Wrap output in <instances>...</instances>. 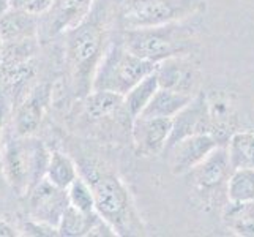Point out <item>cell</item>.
Here are the masks:
<instances>
[{"instance_id":"obj_29","label":"cell","mask_w":254,"mask_h":237,"mask_svg":"<svg viewBox=\"0 0 254 237\" xmlns=\"http://www.w3.org/2000/svg\"><path fill=\"white\" fill-rule=\"evenodd\" d=\"M3 54H5V41L2 35H0V62L3 60Z\"/></svg>"},{"instance_id":"obj_16","label":"cell","mask_w":254,"mask_h":237,"mask_svg":"<svg viewBox=\"0 0 254 237\" xmlns=\"http://www.w3.org/2000/svg\"><path fill=\"white\" fill-rule=\"evenodd\" d=\"M82 111L89 122H100L112 116L129 117L124 106V96L103 90H92L89 95L84 96Z\"/></svg>"},{"instance_id":"obj_24","label":"cell","mask_w":254,"mask_h":237,"mask_svg":"<svg viewBox=\"0 0 254 237\" xmlns=\"http://www.w3.org/2000/svg\"><path fill=\"white\" fill-rule=\"evenodd\" d=\"M66 191H68L69 206L76 207L77 210H82V212H95L96 210L93 190L90 187V183L87 182L81 174H79V177L66 188Z\"/></svg>"},{"instance_id":"obj_10","label":"cell","mask_w":254,"mask_h":237,"mask_svg":"<svg viewBox=\"0 0 254 237\" xmlns=\"http://www.w3.org/2000/svg\"><path fill=\"white\" fill-rule=\"evenodd\" d=\"M52 101V85L37 84L24 95L13 117V131L16 136H32L41 127L49 103Z\"/></svg>"},{"instance_id":"obj_5","label":"cell","mask_w":254,"mask_h":237,"mask_svg":"<svg viewBox=\"0 0 254 237\" xmlns=\"http://www.w3.org/2000/svg\"><path fill=\"white\" fill-rule=\"evenodd\" d=\"M158 64L133 54L122 40L111 41L93 78L92 90L112 92L125 96L145 76L153 73Z\"/></svg>"},{"instance_id":"obj_13","label":"cell","mask_w":254,"mask_h":237,"mask_svg":"<svg viewBox=\"0 0 254 237\" xmlns=\"http://www.w3.org/2000/svg\"><path fill=\"white\" fill-rule=\"evenodd\" d=\"M199 133L212 135V116L208 100L204 93L192 96V100L172 119V133L166 151L180 139Z\"/></svg>"},{"instance_id":"obj_21","label":"cell","mask_w":254,"mask_h":237,"mask_svg":"<svg viewBox=\"0 0 254 237\" xmlns=\"http://www.w3.org/2000/svg\"><path fill=\"white\" fill-rule=\"evenodd\" d=\"M158 89H160L158 78H156V73L153 72L148 76H145L141 82H137L133 89L124 96V106H125L127 114L131 117V120H134L139 114L145 109L148 101L152 100V96Z\"/></svg>"},{"instance_id":"obj_3","label":"cell","mask_w":254,"mask_h":237,"mask_svg":"<svg viewBox=\"0 0 254 237\" xmlns=\"http://www.w3.org/2000/svg\"><path fill=\"white\" fill-rule=\"evenodd\" d=\"M51 151L41 139L13 136L2 147V172L16 196L25 195L46 177Z\"/></svg>"},{"instance_id":"obj_22","label":"cell","mask_w":254,"mask_h":237,"mask_svg":"<svg viewBox=\"0 0 254 237\" xmlns=\"http://www.w3.org/2000/svg\"><path fill=\"white\" fill-rule=\"evenodd\" d=\"M100 214L96 212H82L73 206H68L59 223V234L65 237H89V233L95 222L98 220Z\"/></svg>"},{"instance_id":"obj_19","label":"cell","mask_w":254,"mask_h":237,"mask_svg":"<svg viewBox=\"0 0 254 237\" xmlns=\"http://www.w3.org/2000/svg\"><path fill=\"white\" fill-rule=\"evenodd\" d=\"M77 177H79V168L73 158L60 151H51L46 179L56 187L66 190Z\"/></svg>"},{"instance_id":"obj_1","label":"cell","mask_w":254,"mask_h":237,"mask_svg":"<svg viewBox=\"0 0 254 237\" xmlns=\"http://www.w3.org/2000/svg\"><path fill=\"white\" fill-rule=\"evenodd\" d=\"M64 35L68 85L76 98L82 100L92 92L95 73L111 43L106 0H98L85 21Z\"/></svg>"},{"instance_id":"obj_25","label":"cell","mask_w":254,"mask_h":237,"mask_svg":"<svg viewBox=\"0 0 254 237\" xmlns=\"http://www.w3.org/2000/svg\"><path fill=\"white\" fill-rule=\"evenodd\" d=\"M14 10H21L30 14H43L51 6L52 0H8Z\"/></svg>"},{"instance_id":"obj_17","label":"cell","mask_w":254,"mask_h":237,"mask_svg":"<svg viewBox=\"0 0 254 237\" xmlns=\"http://www.w3.org/2000/svg\"><path fill=\"white\" fill-rule=\"evenodd\" d=\"M191 100H192V95L160 87L152 96V100L148 101L145 109L139 114V116L174 119Z\"/></svg>"},{"instance_id":"obj_8","label":"cell","mask_w":254,"mask_h":237,"mask_svg":"<svg viewBox=\"0 0 254 237\" xmlns=\"http://www.w3.org/2000/svg\"><path fill=\"white\" fill-rule=\"evenodd\" d=\"M27 218L35 222H41L59 230L60 218L69 206L68 191L56 187L46 177L40 180L27 195Z\"/></svg>"},{"instance_id":"obj_28","label":"cell","mask_w":254,"mask_h":237,"mask_svg":"<svg viewBox=\"0 0 254 237\" xmlns=\"http://www.w3.org/2000/svg\"><path fill=\"white\" fill-rule=\"evenodd\" d=\"M8 114V104L5 98H0V147L3 143V131H5V120Z\"/></svg>"},{"instance_id":"obj_11","label":"cell","mask_w":254,"mask_h":237,"mask_svg":"<svg viewBox=\"0 0 254 237\" xmlns=\"http://www.w3.org/2000/svg\"><path fill=\"white\" fill-rule=\"evenodd\" d=\"M218 146L223 144L210 133L191 135L180 139L166 151L169 154V168L172 174H190Z\"/></svg>"},{"instance_id":"obj_4","label":"cell","mask_w":254,"mask_h":237,"mask_svg":"<svg viewBox=\"0 0 254 237\" xmlns=\"http://www.w3.org/2000/svg\"><path fill=\"white\" fill-rule=\"evenodd\" d=\"M120 40L133 54L153 64L177 56H188L194 46V33L183 22L125 30Z\"/></svg>"},{"instance_id":"obj_23","label":"cell","mask_w":254,"mask_h":237,"mask_svg":"<svg viewBox=\"0 0 254 237\" xmlns=\"http://www.w3.org/2000/svg\"><path fill=\"white\" fill-rule=\"evenodd\" d=\"M226 198L234 203L254 201V169H234L226 185Z\"/></svg>"},{"instance_id":"obj_14","label":"cell","mask_w":254,"mask_h":237,"mask_svg":"<svg viewBox=\"0 0 254 237\" xmlns=\"http://www.w3.org/2000/svg\"><path fill=\"white\" fill-rule=\"evenodd\" d=\"M160 87L191 95L197 84V70L187 56L166 59L155 70Z\"/></svg>"},{"instance_id":"obj_6","label":"cell","mask_w":254,"mask_h":237,"mask_svg":"<svg viewBox=\"0 0 254 237\" xmlns=\"http://www.w3.org/2000/svg\"><path fill=\"white\" fill-rule=\"evenodd\" d=\"M205 0H124L120 24L124 30L185 22L205 11Z\"/></svg>"},{"instance_id":"obj_18","label":"cell","mask_w":254,"mask_h":237,"mask_svg":"<svg viewBox=\"0 0 254 237\" xmlns=\"http://www.w3.org/2000/svg\"><path fill=\"white\" fill-rule=\"evenodd\" d=\"M221 220L229 231L243 237H254V201L234 203L227 201Z\"/></svg>"},{"instance_id":"obj_2","label":"cell","mask_w":254,"mask_h":237,"mask_svg":"<svg viewBox=\"0 0 254 237\" xmlns=\"http://www.w3.org/2000/svg\"><path fill=\"white\" fill-rule=\"evenodd\" d=\"M77 168L93 190L96 212L116 230L117 236L131 237L145 234L133 196L117 174L90 160L82 161Z\"/></svg>"},{"instance_id":"obj_7","label":"cell","mask_w":254,"mask_h":237,"mask_svg":"<svg viewBox=\"0 0 254 237\" xmlns=\"http://www.w3.org/2000/svg\"><path fill=\"white\" fill-rule=\"evenodd\" d=\"M98 0H52L48 10L38 16L40 43L64 35L77 27L93 10Z\"/></svg>"},{"instance_id":"obj_20","label":"cell","mask_w":254,"mask_h":237,"mask_svg":"<svg viewBox=\"0 0 254 237\" xmlns=\"http://www.w3.org/2000/svg\"><path fill=\"white\" fill-rule=\"evenodd\" d=\"M227 155L234 169H254V133L253 131H235L226 143Z\"/></svg>"},{"instance_id":"obj_26","label":"cell","mask_w":254,"mask_h":237,"mask_svg":"<svg viewBox=\"0 0 254 237\" xmlns=\"http://www.w3.org/2000/svg\"><path fill=\"white\" fill-rule=\"evenodd\" d=\"M19 230L22 231V236H40V237H52V236H60L59 230L56 226H51L46 223H41V222H35L27 218Z\"/></svg>"},{"instance_id":"obj_15","label":"cell","mask_w":254,"mask_h":237,"mask_svg":"<svg viewBox=\"0 0 254 237\" xmlns=\"http://www.w3.org/2000/svg\"><path fill=\"white\" fill-rule=\"evenodd\" d=\"M0 35L5 43L40 41L38 16L10 8L0 19Z\"/></svg>"},{"instance_id":"obj_27","label":"cell","mask_w":254,"mask_h":237,"mask_svg":"<svg viewBox=\"0 0 254 237\" xmlns=\"http://www.w3.org/2000/svg\"><path fill=\"white\" fill-rule=\"evenodd\" d=\"M17 236H22L19 228H16L6 220L0 218V237H17Z\"/></svg>"},{"instance_id":"obj_9","label":"cell","mask_w":254,"mask_h":237,"mask_svg":"<svg viewBox=\"0 0 254 237\" xmlns=\"http://www.w3.org/2000/svg\"><path fill=\"white\" fill-rule=\"evenodd\" d=\"M232 171L234 168L226 146H218L190 174L197 195L205 196L208 201L215 196V191H220L223 185H227Z\"/></svg>"},{"instance_id":"obj_12","label":"cell","mask_w":254,"mask_h":237,"mask_svg":"<svg viewBox=\"0 0 254 237\" xmlns=\"http://www.w3.org/2000/svg\"><path fill=\"white\" fill-rule=\"evenodd\" d=\"M129 133L139 155H156L166 151L172 133V119L137 116L131 124Z\"/></svg>"}]
</instances>
